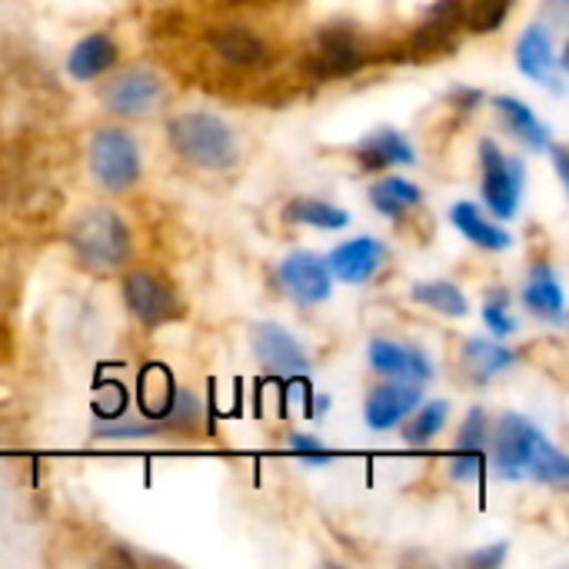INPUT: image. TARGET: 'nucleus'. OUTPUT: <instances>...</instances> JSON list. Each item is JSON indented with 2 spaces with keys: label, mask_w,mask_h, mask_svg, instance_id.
Wrapping results in <instances>:
<instances>
[{
  "label": "nucleus",
  "mask_w": 569,
  "mask_h": 569,
  "mask_svg": "<svg viewBox=\"0 0 569 569\" xmlns=\"http://www.w3.org/2000/svg\"><path fill=\"white\" fill-rule=\"evenodd\" d=\"M67 243L90 270H117L130 257V230L110 207H87L67 227Z\"/></svg>",
  "instance_id": "f257e3e1"
},
{
  "label": "nucleus",
  "mask_w": 569,
  "mask_h": 569,
  "mask_svg": "<svg viewBox=\"0 0 569 569\" xmlns=\"http://www.w3.org/2000/svg\"><path fill=\"white\" fill-rule=\"evenodd\" d=\"M167 140L193 167H203V170H230L237 163V137L213 113H203V110L177 113L167 123Z\"/></svg>",
  "instance_id": "f03ea898"
},
{
  "label": "nucleus",
  "mask_w": 569,
  "mask_h": 569,
  "mask_svg": "<svg viewBox=\"0 0 569 569\" xmlns=\"http://www.w3.org/2000/svg\"><path fill=\"white\" fill-rule=\"evenodd\" d=\"M143 173L140 147L123 127H100L90 137V177L107 193L130 190Z\"/></svg>",
  "instance_id": "7ed1b4c3"
},
{
  "label": "nucleus",
  "mask_w": 569,
  "mask_h": 569,
  "mask_svg": "<svg viewBox=\"0 0 569 569\" xmlns=\"http://www.w3.org/2000/svg\"><path fill=\"white\" fill-rule=\"evenodd\" d=\"M370 63V43L367 37L347 23V20H333L327 23L317 37H313V47H310V57H307V70L320 80H340V77H350L357 70H363Z\"/></svg>",
  "instance_id": "20e7f679"
},
{
  "label": "nucleus",
  "mask_w": 569,
  "mask_h": 569,
  "mask_svg": "<svg viewBox=\"0 0 569 569\" xmlns=\"http://www.w3.org/2000/svg\"><path fill=\"white\" fill-rule=\"evenodd\" d=\"M480 170H483V200L497 220H513L520 213V197L527 170L520 157L500 150L497 140H480Z\"/></svg>",
  "instance_id": "39448f33"
},
{
  "label": "nucleus",
  "mask_w": 569,
  "mask_h": 569,
  "mask_svg": "<svg viewBox=\"0 0 569 569\" xmlns=\"http://www.w3.org/2000/svg\"><path fill=\"white\" fill-rule=\"evenodd\" d=\"M120 290H123V303H127V310L143 323V327H163V323H170V320H180V313H183V303H180V297H177V290L163 280V277H157V273H150V270H133V273H127L123 277V283H120Z\"/></svg>",
  "instance_id": "423d86ee"
},
{
  "label": "nucleus",
  "mask_w": 569,
  "mask_h": 569,
  "mask_svg": "<svg viewBox=\"0 0 569 569\" xmlns=\"http://www.w3.org/2000/svg\"><path fill=\"white\" fill-rule=\"evenodd\" d=\"M543 443V430L520 413H503L493 430V470L503 480L527 477V467Z\"/></svg>",
  "instance_id": "0eeeda50"
},
{
  "label": "nucleus",
  "mask_w": 569,
  "mask_h": 569,
  "mask_svg": "<svg viewBox=\"0 0 569 569\" xmlns=\"http://www.w3.org/2000/svg\"><path fill=\"white\" fill-rule=\"evenodd\" d=\"M163 97V80L150 67H127L110 77L100 90V100L117 117H143Z\"/></svg>",
  "instance_id": "6e6552de"
},
{
  "label": "nucleus",
  "mask_w": 569,
  "mask_h": 569,
  "mask_svg": "<svg viewBox=\"0 0 569 569\" xmlns=\"http://www.w3.org/2000/svg\"><path fill=\"white\" fill-rule=\"evenodd\" d=\"M277 283L283 287V293L290 300H297L303 307L323 303L333 293V273H330L327 260L310 250L287 253L277 267Z\"/></svg>",
  "instance_id": "1a4fd4ad"
},
{
  "label": "nucleus",
  "mask_w": 569,
  "mask_h": 569,
  "mask_svg": "<svg viewBox=\"0 0 569 569\" xmlns=\"http://www.w3.org/2000/svg\"><path fill=\"white\" fill-rule=\"evenodd\" d=\"M517 67H520L523 77L553 87V93H563L560 73L567 70V53L557 50L547 23H530L520 33V40H517Z\"/></svg>",
  "instance_id": "9d476101"
},
{
  "label": "nucleus",
  "mask_w": 569,
  "mask_h": 569,
  "mask_svg": "<svg viewBox=\"0 0 569 569\" xmlns=\"http://www.w3.org/2000/svg\"><path fill=\"white\" fill-rule=\"evenodd\" d=\"M423 403V387L410 383V380H390L370 390L367 407H363V420L373 433H387L403 427V420Z\"/></svg>",
  "instance_id": "9b49d317"
},
{
  "label": "nucleus",
  "mask_w": 569,
  "mask_h": 569,
  "mask_svg": "<svg viewBox=\"0 0 569 569\" xmlns=\"http://www.w3.org/2000/svg\"><path fill=\"white\" fill-rule=\"evenodd\" d=\"M367 360H370L373 373L390 377V380H410V383H420V387L430 383L433 373H437L433 360L420 347L400 343V340H387V337L370 340Z\"/></svg>",
  "instance_id": "f8f14e48"
},
{
  "label": "nucleus",
  "mask_w": 569,
  "mask_h": 569,
  "mask_svg": "<svg viewBox=\"0 0 569 569\" xmlns=\"http://www.w3.org/2000/svg\"><path fill=\"white\" fill-rule=\"evenodd\" d=\"M253 353L257 360L280 377H303L310 373V357L303 343L280 323H260L253 327Z\"/></svg>",
  "instance_id": "ddd939ff"
},
{
  "label": "nucleus",
  "mask_w": 569,
  "mask_h": 569,
  "mask_svg": "<svg viewBox=\"0 0 569 569\" xmlns=\"http://www.w3.org/2000/svg\"><path fill=\"white\" fill-rule=\"evenodd\" d=\"M460 27H467V0H437V7L427 13V20L413 30L407 50L410 57H433L453 47Z\"/></svg>",
  "instance_id": "4468645a"
},
{
  "label": "nucleus",
  "mask_w": 569,
  "mask_h": 569,
  "mask_svg": "<svg viewBox=\"0 0 569 569\" xmlns=\"http://www.w3.org/2000/svg\"><path fill=\"white\" fill-rule=\"evenodd\" d=\"M490 463V417L483 407H473L460 427L457 450L450 460V477L453 480H473L487 470Z\"/></svg>",
  "instance_id": "2eb2a0df"
},
{
  "label": "nucleus",
  "mask_w": 569,
  "mask_h": 569,
  "mask_svg": "<svg viewBox=\"0 0 569 569\" xmlns=\"http://www.w3.org/2000/svg\"><path fill=\"white\" fill-rule=\"evenodd\" d=\"M383 260H387V247L377 237H353L330 250L327 267L343 283H367L377 277Z\"/></svg>",
  "instance_id": "dca6fc26"
},
{
  "label": "nucleus",
  "mask_w": 569,
  "mask_h": 569,
  "mask_svg": "<svg viewBox=\"0 0 569 569\" xmlns=\"http://www.w3.org/2000/svg\"><path fill=\"white\" fill-rule=\"evenodd\" d=\"M207 43L213 47V53L237 67V70H257L270 60V47L260 33H253L250 27H240V23H227V27H217L207 33Z\"/></svg>",
  "instance_id": "f3484780"
},
{
  "label": "nucleus",
  "mask_w": 569,
  "mask_h": 569,
  "mask_svg": "<svg viewBox=\"0 0 569 569\" xmlns=\"http://www.w3.org/2000/svg\"><path fill=\"white\" fill-rule=\"evenodd\" d=\"M523 303L533 317H540L547 323H557V327L567 323V293H563L560 277L553 273V267L547 260L533 263L527 287H523Z\"/></svg>",
  "instance_id": "a211bd4d"
},
{
  "label": "nucleus",
  "mask_w": 569,
  "mask_h": 569,
  "mask_svg": "<svg viewBox=\"0 0 569 569\" xmlns=\"http://www.w3.org/2000/svg\"><path fill=\"white\" fill-rule=\"evenodd\" d=\"M353 157L360 160L363 170H387V167H413L417 163L413 143L393 127H380L370 137H363L353 147Z\"/></svg>",
  "instance_id": "6ab92c4d"
},
{
  "label": "nucleus",
  "mask_w": 569,
  "mask_h": 569,
  "mask_svg": "<svg viewBox=\"0 0 569 569\" xmlns=\"http://www.w3.org/2000/svg\"><path fill=\"white\" fill-rule=\"evenodd\" d=\"M120 60V47L110 33H87L73 43L67 57V73L80 83H90L103 73H110Z\"/></svg>",
  "instance_id": "aec40b11"
},
{
  "label": "nucleus",
  "mask_w": 569,
  "mask_h": 569,
  "mask_svg": "<svg viewBox=\"0 0 569 569\" xmlns=\"http://www.w3.org/2000/svg\"><path fill=\"white\" fill-rule=\"evenodd\" d=\"M517 360H520L517 350H510V347H503V343H497V340H487V337L467 340V343H463V353H460V367H463V373H467L477 387H483V383H490L493 377L507 373L510 367H517Z\"/></svg>",
  "instance_id": "412c9836"
},
{
  "label": "nucleus",
  "mask_w": 569,
  "mask_h": 569,
  "mask_svg": "<svg viewBox=\"0 0 569 569\" xmlns=\"http://www.w3.org/2000/svg\"><path fill=\"white\" fill-rule=\"evenodd\" d=\"M450 220H453V227L473 243V247H480V250H490V253H500V250H510L513 247V237H510V230H503L500 223H493L473 200H460V203H453V210H450Z\"/></svg>",
  "instance_id": "4be33fe9"
},
{
  "label": "nucleus",
  "mask_w": 569,
  "mask_h": 569,
  "mask_svg": "<svg viewBox=\"0 0 569 569\" xmlns=\"http://www.w3.org/2000/svg\"><path fill=\"white\" fill-rule=\"evenodd\" d=\"M493 107H497V113L503 117V123L530 147V150H550V143H553V137H550V130L543 127V120L533 113V107L530 103H523L520 97H507V93H500V97H493L490 100Z\"/></svg>",
  "instance_id": "5701e85b"
},
{
  "label": "nucleus",
  "mask_w": 569,
  "mask_h": 569,
  "mask_svg": "<svg viewBox=\"0 0 569 569\" xmlns=\"http://www.w3.org/2000/svg\"><path fill=\"white\" fill-rule=\"evenodd\" d=\"M370 203L377 213L390 217V220H400L407 217L410 210H417L423 203V190L407 180V177H383L370 187Z\"/></svg>",
  "instance_id": "b1692460"
},
{
  "label": "nucleus",
  "mask_w": 569,
  "mask_h": 569,
  "mask_svg": "<svg viewBox=\"0 0 569 569\" xmlns=\"http://www.w3.org/2000/svg\"><path fill=\"white\" fill-rule=\"evenodd\" d=\"M283 220L293 227H313V230H343L350 223V213L330 200L320 197H293L283 210Z\"/></svg>",
  "instance_id": "393cba45"
},
{
  "label": "nucleus",
  "mask_w": 569,
  "mask_h": 569,
  "mask_svg": "<svg viewBox=\"0 0 569 569\" xmlns=\"http://www.w3.org/2000/svg\"><path fill=\"white\" fill-rule=\"evenodd\" d=\"M450 420V400H430V403H420L403 423V440L407 447H427L430 440H437L443 433Z\"/></svg>",
  "instance_id": "a878e982"
},
{
  "label": "nucleus",
  "mask_w": 569,
  "mask_h": 569,
  "mask_svg": "<svg viewBox=\"0 0 569 569\" xmlns=\"http://www.w3.org/2000/svg\"><path fill=\"white\" fill-rule=\"evenodd\" d=\"M413 300L427 310H437L443 317H467L470 313V303H467V293L450 283V280H427V283H417L413 287Z\"/></svg>",
  "instance_id": "bb28decb"
},
{
  "label": "nucleus",
  "mask_w": 569,
  "mask_h": 569,
  "mask_svg": "<svg viewBox=\"0 0 569 569\" xmlns=\"http://www.w3.org/2000/svg\"><path fill=\"white\" fill-rule=\"evenodd\" d=\"M527 473H530L533 480L553 487V490H563L569 483V457L557 447V443H550V440L543 437V443L537 447V453H533Z\"/></svg>",
  "instance_id": "cd10ccee"
},
{
  "label": "nucleus",
  "mask_w": 569,
  "mask_h": 569,
  "mask_svg": "<svg viewBox=\"0 0 569 569\" xmlns=\"http://www.w3.org/2000/svg\"><path fill=\"white\" fill-rule=\"evenodd\" d=\"M513 0H467V27L473 33H490L497 27H503V20L510 17Z\"/></svg>",
  "instance_id": "c85d7f7f"
},
{
  "label": "nucleus",
  "mask_w": 569,
  "mask_h": 569,
  "mask_svg": "<svg viewBox=\"0 0 569 569\" xmlns=\"http://www.w3.org/2000/svg\"><path fill=\"white\" fill-rule=\"evenodd\" d=\"M510 303H513V297H510V290H503V287H497V290H490V293H487L483 320H487L490 333H497V337H510V333H517V317H513Z\"/></svg>",
  "instance_id": "c756f323"
},
{
  "label": "nucleus",
  "mask_w": 569,
  "mask_h": 569,
  "mask_svg": "<svg viewBox=\"0 0 569 569\" xmlns=\"http://www.w3.org/2000/svg\"><path fill=\"white\" fill-rule=\"evenodd\" d=\"M290 450H293V457H300L303 463H313V467H327L333 460V453L320 443V437H310V433H290Z\"/></svg>",
  "instance_id": "7c9ffc66"
},
{
  "label": "nucleus",
  "mask_w": 569,
  "mask_h": 569,
  "mask_svg": "<svg viewBox=\"0 0 569 569\" xmlns=\"http://www.w3.org/2000/svg\"><path fill=\"white\" fill-rule=\"evenodd\" d=\"M507 560V543H493V547H480L470 557H463V567L470 569H500Z\"/></svg>",
  "instance_id": "2f4dec72"
},
{
  "label": "nucleus",
  "mask_w": 569,
  "mask_h": 569,
  "mask_svg": "<svg viewBox=\"0 0 569 569\" xmlns=\"http://www.w3.org/2000/svg\"><path fill=\"white\" fill-rule=\"evenodd\" d=\"M450 100H453L457 107H463V110H470V107H477V103H483V93H480V90H473V87H453V93H450Z\"/></svg>",
  "instance_id": "473e14b6"
},
{
  "label": "nucleus",
  "mask_w": 569,
  "mask_h": 569,
  "mask_svg": "<svg viewBox=\"0 0 569 569\" xmlns=\"http://www.w3.org/2000/svg\"><path fill=\"white\" fill-rule=\"evenodd\" d=\"M550 157H553V163H557V177H560V183L567 187L569 183V157H567V147L563 143H550V150H547Z\"/></svg>",
  "instance_id": "72a5a7b5"
},
{
  "label": "nucleus",
  "mask_w": 569,
  "mask_h": 569,
  "mask_svg": "<svg viewBox=\"0 0 569 569\" xmlns=\"http://www.w3.org/2000/svg\"><path fill=\"white\" fill-rule=\"evenodd\" d=\"M567 7H569V0H547V7H543V10H547V17H550L557 27H563V23H567Z\"/></svg>",
  "instance_id": "f704fd0d"
}]
</instances>
